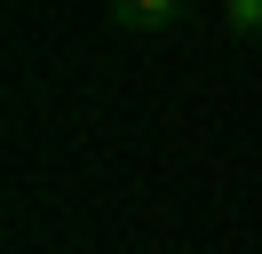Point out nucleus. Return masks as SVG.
Segmentation results:
<instances>
[{
	"mask_svg": "<svg viewBox=\"0 0 262 254\" xmlns=\"http://www.w3.org/2000/svg\"><path fill=\"white\" fill-rule=\"evenodd\" d=\"M112 16H119L127 32H159V24L183 16V0H112Z\"/></svg>",
	"mask_w": 262,
	"mask_h": 254,
	"instance_id": "obj_1",
	"label": "nucleus"
},
{
	"mask_svg": "<svg viewBox=\"0 0 262 254\" xmlns=\"http://www.w3.org/2000/svg\"><path fill=\"white\" fill-rule=\"evenodd\" d=\"M223 24H230V40H254L262 32V0H223Z\"/></svg>",
	"mask_w": 262,
	"mask_h": 254,
	"instance_id": "obj_2",
	"label": "nucleus"
}]
</instances>
